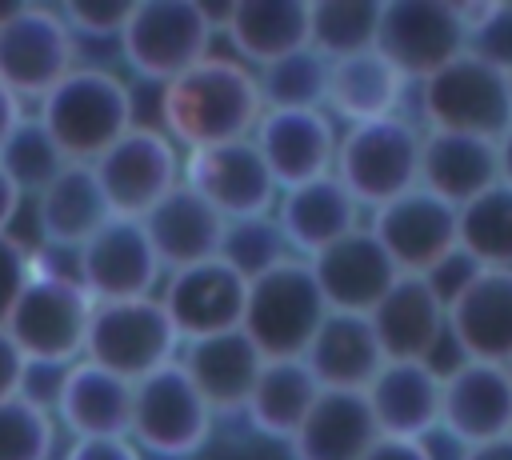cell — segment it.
Returning <instances> with one entry per match:
<instances>
[{
    "label": "cell",
    "instance_id": "6da1fadb",
    "mask_svg": "<svg viewBox=\"0 0 512 460\" xmlns=\"http://www.w3.org/2000/svg\"><path fill=\"white\" fill-rule=\"evenodd\" d=\"M156 108H160L156 128L184 152L248 140L256 120L264 116L256 72L236 56H212V52L176 80L160 84Z\"/></svg>",
    "mask_w": 512,
    "mask_h": 460
},
{
    "label": "cell",
    "instance_id": "7a4b0ae2",
    "mask_svg": "<svg viewBox=\"0 0 512 460\" xmlns=\"http://www.w3.org/2000/svg\"><path fill=\"white\" fill-rule=\"evenodd\" d=\"M36 120L60 148L68 164H92L136 124L132 88L96 64H76L44 100H36Z\"/></svg>",
    "mask_w": 512,
    "mask_h": 460
},
{
    "label": "cell",
    "instance_id": "3957f363",
    "mask_svg": "<svg viewBox=\"0 0 512 460\" xmlns=\"http://www.w3.org/2000/svg\"><path fill=\"white\" fill-rule=\"evenodd\" d=\"M92 300L72 272L32 256V276L4 320V332L28 360V368H68L84 356Z\"/></svg>",
    "mask_w": 512,
    "mask_h": 460
},
{
    "label": "cell",
    "instance_id": "277c9868",
    "mask_svg": "<svg viewBox=\"0 0 512 460\" xmlns=\"http://www.w3.org/2000/svg\"><path fill=\"white\" fill-rule=\"evenodd\" d=\"M420 136H424V128L416 120H408L404 112L368 120V124H348L336 136L332 176L360 208L372 212V208L396 200L400 192L416 188Z\"/></svg>",
    "mask_w": 512,
    "mask_h": 460
},
{
    "label": "cell",
    "instance_id": "5b68a950",
    "mask_svg": "<svg viewBox=\"0 0 512 460\" xmlns=\"http://www.w3.org/2000/svg\"><path fill=\"white\" fill-rule=\"evenodd\" d=\"M212 36L216 16L200 0H132L116 44L128 68L160 88L200 64L212 52Z\"/></svg>",
    "mask_w": 512,
    "mask_h": 460
},
{
    "label": "cell",
    "instance_id": "8992f818",
    "mask_svg": "<svg viewBox=\"0 0 512 460\" xmlns=\"http://www.w3.org/2000/svg\"><path fill=\"white\" fill-rule=\"evenodd\" d=\"M324 316H328V304L312 280L308 260L288 256L284 264L248 280L240 332L252 340V348L264 360H292V356H304Z\"/></svg>",
    "mask_w": 512,
    "mask_h": 460
},
{
    "label": "cell",
    "instance_id": "52a82bcc",
    "mask_svg": "<svg viewBox=\"0 0 512 460\" xmlns=\"http://www.w3.org/2000/svg\"><path fill=\"white\" fill-rule=\"evenodd\" d=\"M420 100V128L428 132H460L496 140L512 128V92L508 76L472 52H460L432 76L416 84Z\"/></svg>",
    "mask_w": 512,
    "mask_h": 460
},
{
    "label": "cell",
    "instance_id": "ba28073f",
    "mask_svg": "<svg viewBox=\"0 0 512 460\" xmlns=\"http://www.w3.org/2000/svg\"><path fill=\"white\" fill-rule=\"evenodd\" d=\"M212 424V408L176 360L132 384L128 440L140 448V456L148 452L156 460H188L212 440Z\"/></svg>",
    "mask_w": 512,
    "mask_h": 460
},
{
    "label": "cell",
    "instance_id": "9c48e42d",
    "mask_svg": "<svg viewBox=\"0 0 512 460\" xmlns=\"http://www.w3.org/2000/svg\"><path fill=\"white\" fill-rule=\"evenodd\" d=\"M176 356H180V336H176V328H172V320L156 296L92 304L88 336H84V360L136 384L148 372L172 364Z\"/></svg>",
    "mask_w": 512,
    "mask_h": 460
},
{
    "label": "cell",
    "instance_id": "30bf717a",
    "mask_svg": "<svg viewBox=\"0 0 512 460\" xmlns=\"http://www.w3.org/2000/svg\"><path fill=\"white\" fill-rule=\"evenodd\" d=\"M112 216L140 220L180 184V148L156 124H132L92 164Z\"/></svg>",
    "mask_w": 512,
    "mask_h": 460
},
{
    "label": "cell",
    "instance_id": "8fae6325",
    "mask_svg": "<svg viewBox=\"0 0 512 460\" xmlns=\"http://www.w3.org/2000/svg\"><path fill=\"white\" fill-rule=\"evenodd\" d=\"M76 68V40L56 8L16 4L0 24V84L24 104L44 100Z\"/></svg>",
    "mask_w": 512,
    "mask_h": 460
},
{
    "label": "cell",
    "instance_id": "7c38bea8",
    "mask_svg": "<svg viewBox=\"0 0 512 460\" xmlns=\"http://www.w3.org/2000/svg\"><path fill=\"white\" fill-rule=\"evenodd\" d=\"M408 84H420L464 52V24L456 0H380L376 44Z\"/></svg>",
    "mask_w": 512,
    "mask_h": 460
},
{
    "label": "cell",
    "instance_id": "4fadbf2b",
    "mask_svg": "<svg viewBox=\"0 0 512 460\" xmlns=\"http://www.w3.org/2000/svg\"><path fill=\"white\" fill-rule=\"evenodd\" d=\"M72 260H76V280L92 304L156 296L164 280V268L148 244L144 224L124 216H112L96 236H88L72 252Z\"/></svg>",
    "mask_w": 512,
    "mask_h": 460
},
{
    "label": "cell",
    "instance_id": "5bb4252c",
    "mask_svg": "<svg viewBox=\"0 0 512 460\" xmlns=\"http://www.w3.org/2000/svg\"><path fill=\"white\" fill-rule=\"evenodd\" d=\"M180 184L208 200L224 220L264 216L276 208V180L268 176L252 136L232 144H212L180 156Z\"/></svg>",
    "mask_w": 512,
    "mask_h": 460
},
{
    "label": "cell",
    "instance_id": "9a60e30c",
    "mask_svg": "<svg viewBox=\"0 0 512 460\" xmlns=\"http://www.w3.org/2000/svg\"><path fill=\"white\" fill-rule=\"evenodd\" d=\"M244 296H248V280L236 276L220 256L176 268V272H164L160 292H156V300L164 304L180 344L240 328Z\"/></svg>",
    "mask_w": 512,
    "mask_h": 460
},
{
    "label": "cell",
    "instance_id": "2e32d148",
    "mask_svg": "<svg viewBox=\"0 0 512 460\" xmlns=\"http://www.w3.org/2000/svg\"><path fill=\"white\" fill-rule=\"evenodd\" d=\"M388 252L400 276L428 272L448 248H456V208L424 192L420 184L368 212L364 224Z\"/></svg>",
    "mask_w": 512,
    "mask_h": 460
},
{
    "label": "cell",
    "instance_id": "e0dca14e",
    "mask_svg": "<svg viewBox=\"0 0 512 460\" xmlns=\"http://www.w3.org/2000/svg\"><path fill=\"white\" fill-rule=\"evenodd\" d=\"M452 444L472 448L512 432V380L504 364L456 360L440 384V428Z\"/></svg>",
    "mask_w": 512,
    "mask_h": 460
},
{
    "label": "cell",
    "instance_id": "ac0fdd59",
    "mask_svg": "<svg viewBox=\"0 0 512 460\" xmlns=\"http://www.w3.org/2000/svg\"><path fill=\"white\" fill-rule=\"evenodd\" d=\"M336 124L324 108L312 112H264L252 128V144L276 180V188H296L332 172L336 156Z\"/></svg>",
    "mask_w": 512,
    "mask_h": 460
},
{
    "label": "cell",
    "instance_id": "d6986e66",
    "mask_svg": "<svg viewBox=\"0 0 512 460\" xmlns=\"http://www.w3.org/2000/svg\"><path fill=\"white\" fill-rule=\"evenodd\" d=\"M440 384L444 372L428 360H384L364 388L376 432L396 440H428L440 428Z\"/></svg>",
    "mask_w": 512,
    "mask_h": 460
},
{
    "label": "cell",
    "instance_id": "ffe728a7",
    "mask_svg": "<svg viewBox=\"0 0 512 460\" xmlns=\"http://www.w3.org/2000/svg\"><path fill=\"white\" fill-rule=\"evenodd\" d=\"M308 268L328 312H356V316H368L400 276L364 224L344 240H336L332 248H324L320 256H312Z\"/></svg>",
    "mask_w": 512,
    "mask_h": 460
},
{
    "label": "cell",
    "instance_id": "44dd1931",
    "mask_svg": "<svg viewBox=\"0 0 512 460\" xmlns=\"http://www.w3.org/2000/svg\"><path fill=\"white\" fill-rule=\"evenodd\" d=\"M272 220L280 224L288 252L300 260H312L324 248H332L336 240H344L348 232H356L364 224V208L328 172V176H316L308 184L284 188L276 196Z\"/></svg>",
    "mask_w": 512,
    "mask_h": 460
},
{
    "label": "cell",
    "instance_id": "7402d4cb",
    "mask_svg": "<svg viewBox=\"0 0 512 460\" xmlns=\"http://www.w3.org/2000/svg\"><path fill=\"white\" fill-rule=\"evenodd\" d=\"M384 360H428L448 340V308L420 276H396V284L368 312Z\"/></svg>",
    "mask_w": 512,
    "mask_h": 460
},
{
    "label": "cell",
    "instance_id": "603a6c76",
    "mask_svg": "<svg viewBox=\"0 0 512 460\" xmlns=\"http://www.w3.org/2000/svg\"><path fill=\"white\" fill-rule=\"evenodd\" d=\"M448 340L460 360L504 364L512 356V268H480L448 304Z\"/></svg>",
    "mask_w": 512,
    "mask_h": 460
},
{
    "label": "cell",
    "instance_id": "cb8c5ba5",
    "mask_svg": "<svg viewBox=\"0 0 512 460\" xmlns=\"http://www.w3.org/2000/svg\"><path fill=\"white\" fill-rule=\"evenodd\" d=\"M176 364L188 372V380L196 384V392L204 396L212 416H240L252 396L264 356L252 348V340L240 328H232L220 336L180 344Z\"/></svg>",
    "mask_w": 512,
    "mask_h": 460
},
{
    "label": "cell",
    "instance_id": "d4e9b609",
    "mask_svg": "<svg viewBox=\"0 0 512 460\" xmlns=\"http://www.w3.org/2000/svg\"><path fill=\"white\" fill-rule=\"evenodd\" d=\"M52 416L72 432V440L128 436L132 384L80 356L76 364L64 368V376H60V384H56Z\"/></svg>",
    "mask_w": 512,
    "mask_h": 460
},
{
    "label": "cell",
    "instance_id": "484cf974",
    "mask_svg": "<svg viewBox=\"0 0 512 460\" xmlns=\"http://www.w3.org/2000/svg\"><path fill=\"white\" fill-rule=\"evenodd\" d=\"M300 360L324 392H364L372 376L380 372L384 352H380V340L368 316L328 312Z\"/></svg>",
    "mask_w": 512,
    "mask_h": 460
},
{
    "label": "cell",
    "instance_id": "4316f807",
    "mask_svg": "<svg viewBox=\"0 0 512 460\" xmlns=\"http://www.w3.org/2000/svg\"><path fill=\"white\" fill-rule=\"evenodd\" d=\"M140 224L148 232V244H152L156 260H160V268L176 272V268L212 260L220 252L228 220L208 200H200L192 188L176 184L156 208H148L140 216Z\"/></svg>",
    "mask_w": 512,
    "mask_h": 460
},
{
    "label": "cell",
    "instance_id": "83f0119b",
    "mask_svg": "<svg viewBox=\"0 0 512 460\" xmlns=\"http://www.w3.org/2000/svg\"><path fill=\"white\" fill-rule=\"evenodd\" d=\"M216 24L224 28L232 56L252 72L308 48V0H236Z\"/></svg>",
    "mask_w": 512,
    "mask_h": 460
},
{
    "label": "cell",
    "instance_id": "f1b7e54d",
    "mask_svg": "<svg viewBox=\"0 0 512 460\" xmlns=\"http://www.w3.org/2000/svg\"><path fill=\"white\" fill-rule=\"evenodd\" d=\"M416 184L436 200L460 208L500 184L496 176V140L460 136V132H428L420 136V172Z\"/></svg>",
    "mask_w": 512,
    "mask_h": 460
},
{
    "label": "cell",
    "instance_id": "f546056e",
    "mask_svg": "<svg viewBox=\"0 0 512 460\" xmlns=\"http://www.w3.org/2000/svg\"><path fill=\"white\" fill-rule=\"evenodd\" d=\"M32 204H36L40 240L44 248H56V252H76L88 236H96L112 220L108 200L88 164H64L32 196Z\"/></svg>",
    "mask_w": 512,
    "mask_h": 460
},
{
    "label": "cell",
    "instance_id": "4dcf8cb0",
    "mask_svg": "<svg viewBox=\"0 0 512 460\" xmlns=\"http://www.w3.org/2000/svg\"><path fill=\"white\" fill-rule=\"evenodd\" d=\"M376 420L364 392H324L312 400L300 428L288 436L292 460H360L376 440Z\"/></svg>",
    "mask_w": 512,
    "mask_h": 460
},
{
    "label": "cell",
    "instance_id": "1f68e13d",
    "mask_svg": "<svg viewBox=\"0 0 512 460\" xmlns=\"http://www.w3.org/2000/svg\"><path fill=\"white\" fill-rule=\"evenodd\" d=\"M404 92H408V80L372 48V52H356L328 64L324 112L344 124H368V120L396 116L404 104Z\"/></svg>",
    "mask_w": 512,
    "mask_h": 460
},
{
    "label": "cell",
    "instance_id": "d6a6232c",
    "mask_svg": "<svg viewBox=\"0 0 512 460\" xmlns=\"http://www.w3.org/2000/svg\"><path fill=\"white\" fill-rule=\"evenodd\" d=\"M316 396H320V384L312 380V372L304 368L300 356H292V360H264L260 376L252 384V396H248L240 416L264 440L288 444V436L300 428V420L308 416Z\"/></svg>",
    "mask_w": 512,
    "mask_h": 460
},
{
    "label": "cell",
    "instance_id": "836d02e7",
    "mask_svg": "<svg viewBox=\"0 0 512 460\" xmlns=\"http://www.w3.org/2000/svg\"><path fill=\"white\" fill-rule=\"evenodd\" d=\"M456 244L480 268H512V188L492 184L456 208Z\"/></svg>",
    "mask_w": 512,
    "mask_h": 460
},
{
    "label": "cell",
    "instance_id": "e575fe53",
    "mask_svg": "<svg viewBox=\"0 0 512 460\" xmlns=\"http://www.w3.org/2000/svg\"><path fill=\"white\" fill-rule=\"evenodd\" d=\"M380 0H308V48L328 64L372 52Z\"/></svg>",
    "mask_w": 512,
    "mask_h": 460
},
{
    "label": "cell",
    "instance_id": "d590c367",
    "mask_svg": "<svg viewBox=\"0 0 512 460\" xmlns=\"http://www.w3.org/2000/svg\"><path fill=\"white\" fill-rule=\"evenodd\" d=\"M264 112H312L328 96V60L312 48L288 52L268 68H256Z\"/></svg>",
    "mask_w": 512,
    "mask_h": 460
},
{
    "label": "cell",
    "instance_id": "8d00e7d4",
    "mask_svg": "<svg viewBox=\"0 0 512 460\" xmlns=\"http://www.w3.org/2000/svg\"><path fill=\"white\" fill-rule=\"evenodd\" d=\"M236 276L244 280H256L264 276L268 268L284 264L292 252L284 244V232L280 224L272 220V212L264 216H244V220H228L224 224V240H220V252H216Z\"/></svg>",
    "mask_w": 512,
    "mask_h": 460
},
{
    "label": "cell",
    "instance_id": "74e56055",
    "mask_svg": "<svg viewBox=\"0 0 512 460\" xmlns=\"http://www.w3.org/2000/svg\"><path fill=\"white\" fill-rule=\"evenodd\" d=\"M56 416L44 400L16 392L0 400V460H52Z\"/></svg>",
    "mask_w": 512,
    "mask_h": 460
},
{
    "label": "cell",
    "instance_id": "f35d334b",
    "mask_svg": "<svg viewBox=\"0 0 512 460\" xmlns=\"http://www.w3.org/2000/svg\"><path fill=\"white\" fill-rule=\"evenodd\" d=\"M68 160L60 156V148L52 144V136L40 128L36 116H24L12 136L0 144V168L8 172V180L24 192V196H36Z\"/></svg>",
    "mask_w": 512,
    "mask_h": 460
},
{
    "label": "cell",
    "instance_id": "ab89813d",
    "mask_svg": "<svg viewBox=\"0 0 512 460\" xmlns=\"http://www.w3.org/2000/svg\"><path fill=\"white\" fill-rule=\"evenodd\" d=\"M464 52H472L476 60L500 68L504 76L512 72V4L508 0H492L488 4V12L468 28Z\"/></svg>",
    "mask_w": 512,
    "mask_h": 460
},
{
    "label": "cell",
    "instance_id": "60d3db41",
    "mask_svg": "<svg viewBox=\"0 0 512 460\" xmlns=\"http://www.w3.org/2000/svg\"><path fill=\"white\" fill-rule=\"evenodd\" d=\"M132 0H68L60 12V20L68 24L72 40H116L124 20H128Z\"/></svg>",
    "mask_w": 512,
    "mask_h": 460
},
{
    "label": "cell",
    "instance_id": "b9f144b4",
    "mask_svg": "<svg viewBox=\"0 0 512 460\" xmlns=\"http://www.w3.org/2000/svg\"><path fill=\"white\" fill-rule=\"evenodd\" d=\"M476 276H480V264H476L460 244H456V248H448V252H444L428 272H420V280L440 296V304H444V308H448V304H452V300H456V296H460Z\"/></svg>",
    "mask_w": 512,
    "mask_h": 460
},
{
    "label": "cell",
    "instance_id": "7bdbcfd3",
    "mask_svg": "<svg viewBox=\"0 0 512 460\" xmlns=\"http://www.w3.org/2000/svg\"><path fill=\"white\" fill-rule=\"evenodd\" d=\"M28 276H32V252H28L12 232L0 236V328H4L8 312L16 308V300H20L24 284H28Z\"/></svg>",
    "mask_w": 512,
    "mask_h": 460
},
{
    "label": "cell",
    "instance_id": "ee69618b",
    "mask_svg": "<svg viewBox=\"0 0 512 460\" xmlns=\"http://www.w3.org/2000/svg\"><path fill=\"white\" fill-rule=\"evenodd\" d=\"M64 460H144V456L128 436H92V440H72Z\"/></svg>",
    "mask_w": 512,
    "mask_h": 460
},
{
    "label": "cell",
    "instance_id": "f6af8a7d",
    "mask_svg": "<svg viewBox=\"0 0 512 460\" xmlns=\"http://www.w3.org/2000/svg\"><path fill=\"white\" fill-rule=\"evenodd\" d=\"M24 380H28V360L20 356V348L12 344V336L0 328V400L24 392Z\"/></svg>",
    "mask_w": 512,
    "mask_h": 460
},
{
    "label": "cell",
    "instance_id": "bcb514c9",
    "mask_svg": "<svg viewBox=\"0 0 512 460\" xmlns=\"http://www.w3.org/2000/svg\"><path fill=\"white\" fill-rule=\"evenodd\" d=\"M360 460H432L428 440H396V436H376L372 448Z\"/></svg>",
    "mask_w": 512,
    "mask_h": 460
},
{
    "label": "cell",
    "instance_id": "7dc6e473",
    "mask_svg": "<svg viewBox=\"0 0 512 460\" xmlns=\"http://www.w3.org/2000/svg\"><path fill=\"white\" fill-rule=\"evenodd\" d=\"M20 204H24V192L8 180V172L0 168V236H8V228H12V220H16V212H20Z\"/></svg>",
    "mask_w": 512,
    "mask_h": 460
},
{
    "label": "cell",
    "instance_id": "c3c4849f",
    "mask_svg": "<svg viewBox=\"0 0 512 460\" xmlns=\"http://www.w3.org/2000/svg\"><path fill=\"white\" fill-rule=\"evenodd\" d=\"M460 460H512V432L508 436H496V440H484V444H472L460 452Z\"/></svg>",
    "mask_w": 512,
    "mask_h": 460
},
{
    "label": "cell",
    "instance_id": "681fc988",
    "mask_svg": "<svg viewBox=\"0 0 512 460\" xmlns=\"http://www.w3.org/2000/svg\"><path fill=\"white\" fill-rule=\"evenodd\" d=\"M20 120H24V104H20V100L0 84V144L12 136V128H16Z\"/></svg>",
    "mask_w": 512,
    "mask_h": 460
},
{
    "label": "cell",
    "instance_id": "f907efd6",
    "mask_svg": "<svg viewBox=\"0 0 512 460\" xmlns=\"http://www.w3.org/2000/svg\"><path fill=\"white\" fill-rule=\"evenodd\" d=\"M496 176L504 188H512V128L496 136Z\"/></svg>",
    "mask_w": 512,
    "mask_h": 460
},
{
    "label": "cell",
    "instance_id": "816d5d0a",
    "mask_svg": "<svg viewBox=\"0 0 512 460\" xmlns=\"http://www.w3.org/2000/svg\"><path fill=\"white\" fill-rule=\"evenodd\" d=\"M504 372H508V380H512V356H508V360H504Z\"/></svg>",
    "mask_w": 512,
    "mask_h": 460
},
{
    "label": "cell",
    "instance_id": "f5cc1de1",
    "mask_svg": "<svg viewBox=\"0 0 512 460\" xmlns=\"http://www.w3.org/2000/svg\"><path fill=\"white\" fill-rule=\"evenodd\" d=\"M508 92H512V72H508Z\"/></svg>",
    "mask_w": 512,
    "mask_h": 460
}]
</instances>
